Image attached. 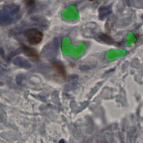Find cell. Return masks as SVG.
<instances>
[{
	"label": "cell",
	"instance_id": "cell-1",
	"mask_svg": "<svg viewBox=\"0 0 143 143\" xmlns=\"http://www.w3.org/2000/svg\"><path fill=\"white\" fill-rule=\"evenodd\" d=\"M27 41L31 45H37L40 43L43 39V34L35 28L28 29L24 33Z\"/></svg>",
	"mask_w": 143,
	"mask_h": 143
},
{
	"label": "cell",
	"instance_id": "cell-2",
	"mask_svg": "<svg viewBox=\"0 0 143 143\" xmlns=\"http://www.w3.org/2000/svg\"><path fill=\"white\" fill-rule=\"evenodd\" d=\"M52 68L59 77L63 78H66L67 76V72L65 66L62 63L58 62H53L52 64Z\"/></svg>",
	"mask_w": 143,
	"mask_h": 143
},
{
	"label": "cell",
	"instance_id": "cell-3",
	"mask_svg": "<svg viewBox=\"0 0 143 143\" xmlns=\"http://www.w3.org/2000/svg\"><path fill=\"white\" fill-rule=\"evenodd\" d=\"M21 48L24 53L28 57L34 61H37L39 59L40 56L36 50L34 48L28 47L24 44H21Z\"/></svg>",
	"mask_w": 143,
	"mask_h": 143
},
{
	"label": "cell",
	"instance_id": "cell-4",
	"mask_svg": "<svg viewBox=\"0 0 143 143\" xmlns=\"http://www.w3.org/2000/svg\"><path fill=\"white\" fill-rule=\"evenodd\" d=\"M25 5H26L28 7H31L35 5V1H32V0H29V1H25Z\"/></svg>",
	"mask_w": 143,
	"mask_h": 143
}]
</instances>
